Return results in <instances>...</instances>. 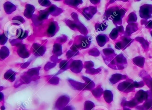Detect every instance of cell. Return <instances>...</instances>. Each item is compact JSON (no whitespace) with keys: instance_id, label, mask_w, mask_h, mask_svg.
Masks as SVG:
<instances>
[{"instance_id":"9a60e30c","label":"cell","mask_w":152,"mask_h":110,"mask_svg":"<svg viewBox=\"0 0 152 110\" xmlns=\"http://www.w3.org/2000/svg\"><path fill=\"white\" fill-rule=\"evenodd\" d=\"M118 35V31H117V29L115 28V29H114V30L112 31L111 34H110V36L112 39H115L117 38Z\"/></svg>"},{"instance_id":"5b68a950","label":"cell","mask_w":152,"mask_h":110,"mask_svg":"<svg viewBox=\"0 0 152 110\" xmlns=\"http://www.w3.org/2000/svg\"><path fill=\"white\" fill-rule=\"evenodd\" d=\"M148 94L147 92L143 91V90H140L136 94L134 99L138 103H142L145 100H148Z\"/></svg>"},{"instance_id":"277c9868","label":"cell","mask_w":152,"mask_h":110,"mask_svg":"<svg viewBox=\"0 0 152 110\" xmlns=\"http://www.w3.org/2000/svg\"><path fill=\"white\" fill-rule=\"evenodd\" d=\"M134 87L133 83L129 82L128 81H124L121 82L118 85V89L121 91L124 92H131L134 90Z\"/></svg>"},{"instance_id":"6da1fadb","label":"cell","mask_w":152,"mask_h":110,"mask_svg":"<svg viewBox=\"0 0 152 110\" xmlns=\"http://www.w3.org/2000/svg\"><path fill=\"white\" fill-rule=\"evenodd\" d=\"M111 15L113 18V22L115 24H121L122 23V18L124 16L125 12L123 9L118 10V8L115 9L113 8V11L111 10Z\"/></svg>"},{"instance_id":"8992f818","label":"cell","mask_w":152,"mask_h":110,"mask_svg":"<svg viewBox=\"0 0 152 110\" xmlns=\"http://www.w3.org/2000/svg\"><path fill=\"white\" fill-rule=\"evenodd\" d=\"M126 78V76L125 75H121V74H115L112 75V78L110 79V81L113 84H115L119 81Z\"/></svg>"},{"instance_id":"3957f363","label":"cell","mask_w":152,"mask_h":110,"mask_svg":"<svg viewBox=\"0 0 152 110\" xmlns=\"http://www.w3.org/2000/svg\"><path fill=\"white\" fill-rule=\"evenodd\" d=\"M70 99L69 97L66 95H62L60 96L56 102L55 107L58 110L63 109L69 103Z\"/></svg>"},{"instance_id":"8fae6325","label":"cell","mask_w":152,"mask_h":110,"mask_svg":"<svg viewBox=\"0 0 152 110\" xmlns=\"http://www.w3.org/2000/svg\"><path fill=\"white\" fill-rule=\"evenodd\" d=\"M92 94L95 97L99 98L101 96L103 93V90L101 88L98 87L92 90Z\"/></svg>"},{"instance_id":"ffe728a7","label":"cell","mask_w":152,"mask_h":110,"mask_svg":"<svg viewBox=\"0 0 152 110\" xmlns=\"http://www.w3.org/2000/svg\"><path fill=\"white\" fill-rule=\"evenodd\" d=\"M151 35H152V32H151Z\"/></svg>"},{"instance_id":"7a4b0ae2","label":"cell","mask_w":152,"mask_h":110,"mask_svg":"<svg viewBox=\"0 0 152 110\" xmlns=\"http://www.w3.org/2000/svg\"><path fill=\"white\" fill-rule=\"evenodd\" d=\"M152 14V5H145L140 7V15L141 18L145 19L151 18Z\"/></svg>"},{"instance_id":"e0dca14e","label":"cell","mask_w":152,"mask_h":110,"mask_svg":"<svg viewBox=\"0 0 152 110\" xmlns=\"http://www.w3.org/2000/svg\"><path fill=\"white\" fill-rule=\"evenodd\" d=\"M75 108L72 106H67L60 110H75Z\"/></svg>"},{"instance_id":"7c38bea8","label":"cell","mask_w":152,"mask_h":110,"mask_svg":"<svg viewBox=\"0 0 152 110\" xmlns=\"http://www.w3.org/2000/svg\"><path fill=\"white\" fill-rule=\"evenodd\" d=\"M144 110H152V99H148L142 106Z\"/></svg>"},{"instance_id":"4fadbf2b","label":"cell","mask_w":152,"mask_h":110,"mask_svg":"<svg viewBox=\"0 0 152 110\" xmlns=\"http://www.w3.org/2000/svg\"><path fill=\"white\" fill-rule=\"evenodd\" d=\"M95 107L94 103L91 101H87L84 103V110H92Z\"/></svg>"},{"instance_id":"30bf717a","label":"cell","mask_w":152,"mask_h":110,"mask_svg":"<svg viewBox=\"0 0 152 110\" xmlns=\"http://www.w3.org/2000/svg\"><path fill=\"white\" fill-rule=\"evenodd\" d=\"M138 104V103L135 100H131L129 101H123L121 105L122 106H127L130 107H134Z\"/></svg>"},{"instance_id":"ba28073f","label":"cell","mask_w":152,"mask_h":110,"mask_svg":"<svg viewBox=\"0 0 152 110\" xmlns=\"http://www.w3.org/2000/svg\"><path fill=\"white\" fill-rule=\"evenodd\" d=\"M72 86L75 89L78 90H85L86 85L83 83H80V82H76L74 81H70Z\"/></svg>"},{"instance_id":"ac0fdd59","label":"cell","mask_w":152,"mask_h":110,"mask_svg":"<svg viewBox=\"0 0 152 110\" xmlns=\"http://www.w3.org/2000/svg\"><path fill=\"white\" fill-rule=\"evenodd\" d=\"M123 110H131V109L128 107H124Z\"/></svg>"},{"instance_id":"5bb4252c","label":"cell","mask_w":152,"mask_h":110,"mask_svg":"<svg viewBox=\"0 0 152 110\" xmlns=\"http://www.w3.org/2000/svg\"><path fill=\"white\" fill-rule=\"evenodd\" d=\"M135 24H132L130 25V26L128 25L127 27H126V33L127 32L128 35H131L132 33L136 31L134 29L137 30V28H136V26L134 25Z\"/></svg>"},{"instance_id":"2e32d148","label":"cell","mask_w":152,"mask_h":110,"mask_svg":"<svg viewBox=\"0 0 152 110\" xmlns=\"http://www.w3.org/2000/svg\"><path fill=\"white\" fill-rule=\"evenodd\" d=\"M133 83L134 87H143L144 85V83L143 82H133Z\"/></svg>"},{"instance_id":"9c48e42d","label":"cell","mask_w":152,"mask_h":110,"mask_svg":"<svg viewBox=\"0 0 152 110\" xmlns=\"http://www.w3.org/2000/svg\"><path fill=\"white\" fill-rule=\"evenodd\" d=\"M104 98L107 103H111L113 100V94L110 90H106L104 92Z\"/></svg>"},{"instance_id":"52a82bcc","label":"cell","mask_w":152,"mask_h":110,"mask_svg":"<svg viewBox=\"0 0 152 110\" xmlns=\"http://www.w3.org/2000/svg\"><path fill=\"white\" fill-rule=\"evenodd\" d=\"M97 41L100 47H103L105 45L107 42L108 41V39L106 35H99L97 36Z\"/></svg>"},{"instance_id":"d6986e66","label":"cell","mask_w":152,"mask_h":110,"mask_svg":"<svg viewBox=\"0 0 152 110\" xmlns=\"http://www.w3.org/2000/svg\"><path fill=\"white\" fill-rule=\"evenodd\" d=\"M1 110H5V107L4 106H1Z\"/></svg>"}]
</instances>
